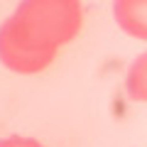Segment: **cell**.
Segmentation results:
<instances>
[{
	"label": "cell",
	"mask_w": 147,
	"mask_h": 147,
	"mask_svg": "<svg viewBox=\"0 0 147 147\" xmlns=\"http://www.w3.org/2000/svg\"><path fill=\"white\" fill-rule=\"evenodd\" d=\"M81 27V0H22L0 27V61L15 74H39Z\"/></svg>",
	"instance_id": "6da1fadb"
},
{
	"label": "cell",
	"mask_w": 147,
	"mask_h": 147,
	"mask_svg": "<svg viewBox=\"0 0 147 147\" xmlns=\"http://www.w3.org/2000/svg\"><path fill=\"white\" fill-rule=\"evenodd\" d=\"M113 15L123 32L147 39V0H113Z\"/></svg>",
	"instance_id": "7a4b0ae2"
},
{
	"label": "cell",
	"mask_w": 147,
	"mask_h": 147,
	"mask_svg": "<svg viewBox=\"0 0 147 147\" xmlns=\"http://www.w3.org/2000/svg\"><path fill=\"white\" fill-rule=\"evenodd\" d=\"M142 79H145V54L137 57L130 76H127V88H130V96L135 100H145V81Z\"/></svg>",
	"instance_id": "3957f363"
},
{
	"label": "cell",
	"mask_w": 147,
	"mask_h": 147,
	"mask_svg": "<svg viewBox=\"0 0 147 147\" xmlns=\"http://www.w3.org/2000/svg\"><path fill=\"white\" fill-rule=\"evenodd\" d=\"M0 147H44L39 140H32V137H5L0 140Z\"/></svg>",
	"instance_id": "277c9868"
}]
</instances>
